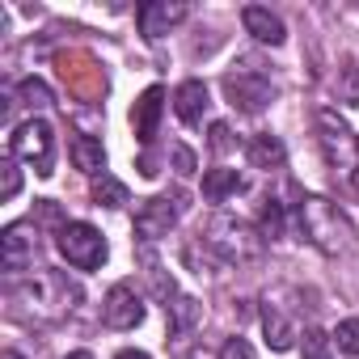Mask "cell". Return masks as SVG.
<instances>
[{
  "instance_id": "cell-1",
  "label": "cell",
  "mask_w": 359,
  "mask_h": 359,
  "mask_svg": "<svg viewBox=\"0 0 359 359\" xmlns=\"http://www.w3.org/2000/svg\"><path fill=\"white\" fill-rule=\"evenodd\" d=\"M13 300L34 321H60L81 304V283H72L64 271H34L26 283H18Z\"/></svg>"
},
{
  "instance_id": "cell-2",
  "label": "cell",
  "mask_w": 359,
  "mask_h": 359,
  "mask_svg": "<svg viewBox=\"0 0 359 359\" xmlns=\"http://www.w3.org/2000/svg\"><path fill=\"white\" fill-rule=\"evenodd\" d=\"M203 245H208L220 262L245 266V262H258V258H262L266 237H262V229H254L250 220H241V216H233V212H216V216L208 220V229H203Z\"/></svg>"
},
{
  "instance_id": "cell-3",
  "label": "cell",
  "mask_w": 359,
  "mask_h": 359,
  "mask_svg": "<svg viewBox=\"0 0 359 359\" xmlns=\"http://www.w3.org/2000/svg\"><path fill=\"white\" fill-rule=\"evenodd\" d=\"M300 233L309 237V245H317V250L330 254V258L346 254L351 241H355V229H351L346 212H342L338 203L321 199V195H304V199H300Z\"/></svg>"
},
{
  "instance_id": "cell-4",
  "label": "cell",
  "mask_w": 359,
  "mask_h": 359,
  "mask_svg": "<svg viewBox=\"0 0 359 359\" xmlns=\"http://www.w3.org/2000/svg\"><path fill=\"white\" fill-rule=\"evenodd\" d=\"M55 250H60V254L68 258V266H76V271H97V266L106 262V237H102L93 224H85V220L60 224Z\"/></svg>"
},
{
  "instance_id": "cell-5",
  "label": "cell",
  "mask_w": 359,
  "mask_h": 359,
  "mask_svg": "<svg viewBox=\"0 0 359 359\" xmlns=\"http://www.w3.org/2000/svg\"><path fill=\"white\" fill-rule=\"evenodd\" d=\"M9 152L18 161H30L39 177H51V152H55V131L47 118H26L9 135Z\"/></svg>"
},
{
  "instance_id": "cell-6",
  "label": "cell",
  "mask_w": 359,
  "mask_h": 359,
  "mask_svg": "<svg viewBox=\"0 0 359 359\" xmlns=\"http://www.w3.org/2000/svg\"><path fill=\"white\" fill-rule=\"evenodd\" d=\"M224 93H229V102L237 106V110H245V114H258L266 102H271V81H266V72H258V68H237V72H229L224 76Z\"/></svg>"
},
{
  "instance_id": "cell-7",
  "label": "cell",
  "mask_w": 359,
  "mask_h": 359,
  "mask_svg": "<svg viewBox=\"0 0 359 359\" xmlns=\"http://www.w3.org/2000/svg\"><path fill=\"white\" fill-rule=\"evenodd\" d=\"M34 254H39V224L34 220H13L0 233V262H5V271L34 266Z\"/></svg>"
},
{
  "instance_id": "cell-8",
  "label": "cell",
  "mask_w": 359,
  "mask_h": 359,
  "mask_svg": "<svg viewBox=\"0 0 359 359\" xmlns=\"http://www.w3.org/2000/svg\"><path fill=\"white\" fill-rule=\"evenodd\" d=\"M102 321L110 330H135L144 321V300L131 283H114L106 292V304H102Z\"/></svg>"
},
{
  "instance_id": "cell-9",
  "label": "cell",
  "mask_w": 359,
  "mask_h": 359,
  "mask_svg": "<svg viewBox=\"0 0 359 359\" xmlns=\"http://www.w3.org/2000/svg\"><path fill=\"white\" fill-rule=\"evenodd\" d=\"M177 208H182V199H165V195H156V199H144L140 203V212H135V237L140 241H161V237H169V229H173V220H177Z\"/></svg>"
},
{
  "instance_id": "cell-10",
  "label": "cell",
  "mask_w": 359,
  "mask_h": 359,
  "mask_svg": "<svg viewBox=\"0 0 359 359\" xmlns=\"http://www.w3.org/2000/svg\"><path fill=\"white\" fill-rule=\"evenodd\" d=\"M187 18V5L182 0H148V5H140V13H135V22H140V34L148 39V43H156V39H165L177 22Z\"/></svg>"
},
{
  "instance_id": "cell-11",
  "label": "cell",
  "mask_w": 359,
  "mask_h": 359,
  "mask_svg": "<svg viewBox=\"0 0 359 359\" xmlns=\"http://www.w3.org/2000/svg\"><path fill=\"white\" fill-rule=\"evenodd\" d=\"M262 334H266V346L271 351H292L300 330H296V317L279 309V296H266L262 300Z\"/></svg>"
},
{
  "instance_id": "cell-12",
  "label": "cell",
  "mask_w": 359,
  "mask_h": 359,
  "mask_svg": "<svg viewBox=\"0 0 359 359\" xmlns=\"http://www.w3.org/2000/svg\"><path fill=\"white\" fill-rule=\"evenodd\" d=\"M161 110H165V89H161V85L144 89V93H140V102L131 106V127H135V140H140L144 148L156 140V123H161Z\"/></svg>"
},
{
  "instance_id": "cell-13",
  "label": "cell",
  "mask_w": 359,
  "mask_h": 359,
  "mask_svg": "<svg viewBox=\"0 0 359 359\" xmlns=\"http://www.w3.org/2000/svg\"><path fill=\"white\" fill-rule=\"evenodd\" d=\"M173 110L187 127H199L203 123V110H208V85L203 81H182L173 89Z\"/></svg>"
},
{
  "instance_id": "cell-14",
  "label": "cell",
  "mask_w": 359,
  "mask_h": 359,
  "mask_svg": "<svg viewBox=\"0 0 359 359\" xmlns=\"http://www.w3.org/2000/svg\"><path fill=\"white\" fill-rule=\"evenodd\" d=\"M241 22H245V34H254V39H258V43H266V47H279V43L287 39L283 22H279L271 9H262V5H250V9L241 13Z\"/></svg>"
},
{
  "instance_id": "cell-15",
  "label": "cell",
  "mask_w": 359,
  "mask_h": 359,
  "mask_svg": "<svg viewBox=\"0 0 359 359\" xmlns=\"http://www.w3.org/2000/svg\"><path fill=\"white\" fill-rule=\"evenodd\" d=\"M68 152H72V165L81 169V173H93V177H102L106 173V148H102V140L97 135H72V144H68Z\"/></svg>"
},
{
  "instance_id": "cell-16",
  "label": "cell",
  "mask_w": 359,
  "mask_h": 359,
  "mask_svg": "<svg viewBox=\"0 0 359 359\" xmlns=\"http://www.w3.org/2000/svg\"><path fill=\"white\" fill-rule=\"evenodd\" d=\"M245 152H250V165H254V169H283V161H287L283 140H279V135H271V131L254 135Z\"/></svg>"
},
{
  "instance_id": "cell-17",
  "label": "cell",
  "mask_w": 359,
  "mask_h": 359,
  "mask_svg": "<svg viewBox=\"0 0 359 359\" xmlns=\"http://www.w3.org/2000/svg\"><path fill=\"white\" fill-rule=\"evenodd\" d=\"M245 182H241V173L237 169H203V199L212 203H224L229 195H237Z\"/></svg>"
},
{
  "instance_id": "cell-18",
  "label": "cell",
  "mask_w": 359,
  "mask_h": 359,
  "mask_svg": "<svg viewBox=\"0 0 359 359\" xmlns=\"http://www.w3.org/2000/svg\"><path fill=\"white\" fill-rule=\"evenodd\" d=\"M165 309H169V330H173V334L195 330V325H199V317H203V304H199L195 296H173Z\"/></svg>"
},
{
  "instance_id": "cell-19",
  "label": "cell",
  "mask_w": 359,
  "mask_h": 359,
  "mask_svg": "<svg viewBox=\"0 0 359 359\" xmlns=\"http://www.w3.org/2000/svg\"><path fill=\"white\" fill-rule=\"evenodd\" d=\"M93 203L97 208H123V203H131V195H127V187L118 177L102 173V177H93Z\"/></svg>"
},
{
  "instance_id": "cell-20",
  "label": "cell",
  "mask_w": 359,
  "mask_h": 359,
  "mask_svg": "<svg viewBox=\"0 0 359 359\" xmlns=\"http://www.w3.org/2000/svg\"><path fill=\"white\" fill-rule=\"evenodd\" d=\"M18 97H22V106H30V110H43V106H51V89H47L39 76H26V81L18 85Z\"/></svg>"
},
{
  "instance_id": "cell-21",
  "label": "cell",
  "mask_w": 359,
  "mask_h": 359,
  "mask_svg": "<svg viewBox=\"0 0 359 359\" xmlns=\"http://www.w3.org/2000/svg\"><path fill=\"white\" fill-rule=\"evenodd\" d=\"M300 351H304V359H334V338L313 325V330H304V346Z\"/></svg>"
},
{
  "instance_id": "cell-22",
  "label": "cell",
  "mask_w": 359,
  "mask_h": 359,
  "mask_svg": "<svg viewBox=\"0 0 359 359\" xmlns=\"http://www.w3.org/2000/svg\"><path fill=\"white\" fill-rule=\"evenodd\" d=\"M334 346H338L342 355H359V317L338 321V330H334Z\"/></svg>"
},
{
  "instance_id": "cell-23",
  "label": "cell",
  "mask_w": 359,
  "mask_h": 359,
  "mask_svg": "<svg viewBox=\"0 0 359 359\" xmlns=\"http://www.w3.org/2000/svg\"><path fill=\"white\" fill-rule=\"evenodd\" d=\"M338 102L359 106V68L355 64H342V72H338Z\"/></svg>"
},
{
  "instance_id": "cell-24",
  "label": "cell",
  "mask_w": 359,
  "mask_h": 359,
  "mask_svg": "<svg viewBox=\"0 0 359 359\" xmlns=\"http://www.w3.org/2000/svg\"><path fill=\"white\" fill-rule=\"evenodd\" d=\"M279 233H283V208H279L275 199H266V203H262V237L275 241Z\"/></svg>"
},
{
  "instance_id": "cell-25",
  "label": "cell",
  "mask_w": 359,
  "mask_h": 359,
  "mask_svg": "<svg viewBox=\"0 0 359 359\" xmlns=\"http://www.w3.org/2000/svg\"><path fill=\"white\" fill-rule=\"evenodd\" d=\"M0 169H5V187H0V199H18V191H22V169H18V161H5Z\"/></svg>"
},
{
  "instance_id": "cell-26",
  "label": "cell",
  "mask_w": 359,
  "mask_h": 359,
  "mask_svg": "<svg viewBox=\"0 0 359 359\" xmlns=\"http://www.w3.org/2000/svg\"><path fill=\"white\" fill-rule=\"evenodd\" d=\"M220 359H258V355H254V346H250L245 338H229V342L220 346Z\"/></svg>"
},
{
  "instance_id": "cell-27",
  "label": "cell",
  "mask_w": 359,
  "mask_h": 359,
  "mask_svg": "<svg viewBox=\"0 0 359 359\" xmlns=\"http://www.w3.org/2000/svg\"><path fill=\"white\" fill-rule=\"evenodd\" d=\"M212 148H216V152H229V148H233V131H229V123H212Z\"/></svg>"
},
{
  "instance_id": "cell-28",
  "label": "cell",
  "mask_w": 359,
  "mask_h": 359,
  "mask_svg": "<svg viewBox=\"0 0 359 359\" xmlns=\"http://www.w3.org/2000/svg\"><path fill=\"white\" fill-rule=\"evenodd\" d=\"M173 165H177V173H195V152L182 148V144H173Z\"/></svg>"
},
{
  "instance_id": "cell-29",
  "label": "cell",
  "mask_w": 359,
  "mask_h": 359,
  "mask_svg": "<svg viewBox=\"0 0 359 359\" xmlns=\"http://www.w3.org/2000/svg\"><path fill=\"white\" fill-rule=\"evenodd\" d=\"M114 359H148V351H131V346H127V351H118Z\"/></svg>"
},
{
  "instance_id": "cell-30",
  "label": "cell",
  "mask_w": 359,
  "mask_h": 359,
  "mask_svg": "<svg viewBox=\"0 0 359 359\" xmlns=\"http://www.w3.org/2000/svg\"><path fill=\"white\" fill-rule=\"evenodd\" d=\"M64 359H93V355H89V351H68Z\"/></svg>"
},
{
  "instance_id": "cell-31",
  "label": "cell",
  "mask_w": 359,
  "mask_h": 359,
  "mask_svg": "<svg viewBox=\"0 0 359 359\" xmlns=\"http://www.w3.org/2000/svg\"><path fill=\"white\" fill-rule=\"evenodd\" d=\"M351 187H355V191H359V169H351Z\"/></svg>"
},
{
  "instance_id": "cell-32",
  "label": "cell",
  "mask_w": 359,
  "mask_h": 359,
  "mask_svg": "<svg viewBox=\"0 0 359 359\" xmlns=\"http://www.w3.org/2000/svg\"><path fill=\"white\" fill-rule=\"evenodd\" d=\"M0 359H22V355H18V351H5V355H0Z\"/></svg>"
},
{
  "instance_id": "cell-33",
  "label": "cell",
  "mask_w": 359,
  "mask_h": 359,
  "mask_svg": "<svg viewBox=\"0 0 359 359\" xmlns=\"http://www.w3.org/2000/svg\"><path fill=\"white\" fill-rule=\"evenodd\" d=\"M355 148H359V135H355Z\"/></svg>"
}]
</instances>
